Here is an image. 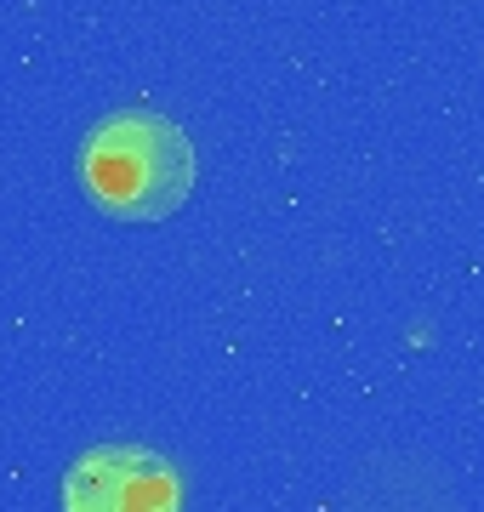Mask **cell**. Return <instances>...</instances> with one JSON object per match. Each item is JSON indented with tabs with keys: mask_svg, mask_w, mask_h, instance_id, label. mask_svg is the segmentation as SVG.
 <instances>
[{
	"mask_svg": "<svg viewBox=\"0 0 484 512\" xmlns=\"http://www.w3.org/2000/svg\"><path fill=\"white\" fill-rule=\"evenodd\" d=\"M80 188L114 222H160L194 188V148L166 114H109L80 143Z\"/></svg>",
	"mask_w": 484,
	"mask_h": 512,
	"instance_id": "6da1fadb",
	"label": "cell"
},
{
	"mask_svg": "<svg viewBox=\"0 0 484 512\" xmlns=\"http://www.w3.org/2000/svg\"><path fill=\"white\" fill-rule=\"evenodd\" d=\"M63 512H183V478L143 444H97L63 473Z\"/></svg>",
	"mask_w": 484,
	"mask_h": 512,
	"instance_id": "7a4b0ae2",
	"label": "cell"
}]
</instances>
